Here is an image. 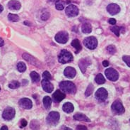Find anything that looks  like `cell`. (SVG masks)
<instances>
[{
    "instance_id": "6da1fadb",
    "label": "cell",
    "mask_w": 130,
    "mask_h": 130,
    "mask_svg": "<svg viewBox=\"0 0 130 130\" xmlns=\"http://www.w3.org/2000/svg\"><path fill=\"white\" fill-rule=\"evenodd\" d=\"M59 88L63 92L69 94H74L76 91V85L71 81L61 82L59 83Z\"/></svg>"
},
{
    "instance_id": "7a4b0ae2",
    "label": "cell",
    "mask_w": 130,
    "mask_h": 130,
    "mask_svg": "<svg viewBox=\"0 0 130 130\" xmlns=\"http://www.w3.org/2000/svg\"><path fill=\"white\" fill-rule=\"evenodd\" d=\"M73 55L71 53L67 50H62L59 54L58 60L60 63H67L73 61Z\"/></svg>"
},
{
    "instance_id": "3957f363",
    "label": "cell",
    "mask_w": 130,
    "mask_h": 130,
    "mask_svg": "<svg viewBox=\"0 0 130 130\" xmlns=\"http://www.w3.org/2000/svg\"><path fill=\"white\" fill-rule=\"evenodd\" d=\"M111 109L112 111L115 114H122L124 112V107L122 105V103L121 102L120 100H117L114 102L112 106H111Z\"/></svg>"
},
{
    "instance_id": "277c9868",
    "label": "cell",
    "mask_w": 130,
    "mask_h": 130,
    "mask_svg": "<svg viewBox=\"0 0 130 130\" xmlns=\"http://www.w3.org/2000/svg\"><path fill=\"white\" fill-rule=\"evenodd\" d=\"M59 118H60V116H59V114L57 112H51L49 113L48 116L47 117L46 121H47V123L48 124L56 125L58 123Z\"/></svg>"
},
{
    "instance_id": "5b68a950",
    "label": "cell",
    "mask_w": 130,
    "mask_h": 130,
    "mask_svg": "<svg viewBox=\"0 0 130 130\" xmlns=\"http://www.w3.org/2000/svg\"><path fill=\"white\" fill-rule=\"evenodd\" d=\"M84 46L88 49L93 50L98 46V41L93 36H89L84 39Z\"/></svg>"
},
{
    "instance_id": "8992f818",
    "label": "cell",
    "mask_w": 130,
    "mask_h": 130,
    "mask_svg": "<svg viewBox=\"0 0 130 130\" xmlns=\"http://www.w3.org/2000/svg\"><path fill=\"white\" fill-rule=\"evenodd\" d=\"M105 76L107 77V79L111 80V81H116L119 78L118 72L114 68H107V70H105Z\"/></svg>"
},
{
    "instance_id": "52a82bcc",
    "label": "cell",
    "mask_w": 130,
    "mask_h": 130,
    "mask_svg": "<svg viewBox=\"0 0 130 130\" xmlns=\"http://www.w3.org/2000/svg\"><path fill=\"white\" fill-rule=\"evenodd\" d=\"M55 41L57 43H62L64 44L66 43L69 40V34L67 31H60L58 32L55 35Z\"/></svg>"
},
{
    "instance_id": "ba28073f",
    "label": "cell",
    "mask_w": 130,
    "mask_h": 130,
    "mask_svg": "<svg viewBox=\"0 0 130 130\" xmlns=\"http://www.w3.org/2000/svg\"><path fill=\"white\" fill-rule=\"evenodd\" d=\"M15 114H16V112L15 110L12 108V107H7L3 112V114H2V117L5 120H11L13 117H15Z\"/></svg>"
},
{
    "instance_id": "9c48e42d",
    "label": "cell",
    "mask_w": 130,
    "mask_h": 130,
    "mask_svg": "<svg viewBox=\"0 0 130 130\" xmlns=\"http://www.w3.org/2000/svg\"><path fill=\"white\" fill-rule=\"evenodd\" d=\"M107 91L103 88H99L95 92V98L99 102H104L107 98Z\"/></svg>"
},
{
    "instance_id": "30bf717a",
    "label": "cell",
    "mask_w": 130,
    "mask_h": 130,
    "mask_svg": "<svg viewBox=\"0 0 130 130\" xmlns=\"http://www.w3.org/2000/svg\"><path fill=\"white\" fill-rule=\"evenodd\" d=\"M65 13L69 17H74L78 14V9L74 4H70L66 8Z\"/></svg>"
},
{
    "instance_id": "8fae6325",
    "label": "cell",
    "mask_w": 130,
    "mask_h": 130,
    "mask_svg": "<svg viewBox=\"0 0 130 130\" xmlns=\"http://www.w3.org/2000/svg\"><path fill=\"white\" fill-rule=\"evenodd\" d=\"M91 64V61L88 58H82L81 59L79 62H78V65H79V68L81 69V72L83 73H84L86 68L88 65H90Z\"/></svg>"
},
{
    "instance_id": "7c38bea8",
    "label": "cell",
    "mask_w": 130,
    "mask_h": 130,
    "mask_svg": "<svg viewBox=\"0 0 130 130\" xmlns=\"http://www.w3.org/2000/svg\"><path fill=\"white\" fill-rule=\"evenodd\" d=\"M19 104L21 107H23L26 110L31 109L32 107V101L30 100L29 98H22L19 102Z\"/></svg>"
},
{
    "instance_id": "4fadbf2b",
    "label": "cell",
    "mask_w": 130,
    "mask_h": 130,
    "mask_svg": "<svg viewBox=\"0 0 130 130\" xmlns=\"http://www.w3.org/2000/svg\"><path fill=\"white\" fill-rule=\"evenodd\" d=\"M107 11L111 15H115L120 11V7L117 4H110L107 7Z\"/></svg>"
},
{
    "instance_id": "5bb4252c",
    "label": "cell",
    "mask_w": 130,
    "mask_h": 130,
    "mask_svg": "<svg viewBox=\"0 0 130 130\" xmlns=\"http://www.w3.org/2000/svg\"><path fill=\"white\" fill-rule=\"evenodd\" d=\"M42 87L43 88V90L47 92V93H51L52 91H53V89H54V87H53V85L50 82L47 80H42Z\"/></svg>"
},
{
    "instance_id": "9a60e30c",
    "label": "cell",
    "mask_w": 130,
    "mask_h": 130,
    "mask_svg": "<svg viewBox=\"0 0 130 130\" xmlns=\"http://www.w3.org/2000/svg\"><path fill=\"white\" fill-rule=\"evenodd\" d=\"M66 98V94L64 93H63L60 90H56L55 92V93L52 94V98H53V100L55 102H62L64 98Z\"/></svg>"
},
{
    "instance_id": "2e32d148",
    "label": "cell",
    "mask_w": 130,
    "mask_h": 130,
    "mask_svg": "<svg viewBox=\"0 0 130 130\" xmlns=\"http://www.w3.org/2000/svg\"><path fill=\"white\" fill-rule=\"evenodd\" d=\"M23 59H25L26 61H28V63H30V64H32V65H36V66H38V63H39V61L37 60L36 58H35L34 57H32V55H30L28 53H23V55H22Z\"/></svg>"
},
{
    "instance_id": "e0dca14e",
    "label": "cell",
    "mask_w": 130,
    "mask_h": 130,
    "mask_svg": "<svg viewBox=\"0 0 130 130\" xmlns=\"http://www.w3.org/2000/svg\"><path fill=\"white\" fill-rule=\"evenodd\" d=\"M64 75L67 78H74L76 76V71L72 67H67V68H65L64 71Z\"/></svg>"
},
{
    "instance_id": "ac0fdd59",
    "label": "cell",
    "mask_w": 130,
    "mask_h": 130,
    "mask_svg": "<svg viewBox=\"0 0 130 130\" xmlns=\"http://www.w3.org/2000/svg\"><path fill=\"white\" fill-rule=\"evenodd\" d=\"M8 7L11 10H19L21 7V4L17 0H11L8 3Z\"/></svg>"
},
{
    "instance_id": "d6986e66",
    "label": "cell",
    "mask_w": 130,
    "mask_h": 130,
    "mask_svg": "<svg viewBox=\"0 0 130 130\" xmlns=\"http://www.w3.org/2000/svg\"><path fill=\"white\" fill-rule=\"evenodd\" d=\"M74 119L75 120L78 121H84L87 122H90L91 120L88 119V117H86V115L82 114V113H76L74 115Z\"/></svg>"
},
{
    "instance_id": "ffe728a7",
    "label": "cell",
    "mask_w": 130,
    "mask_h": 130,
    "mask_svg": "<svg viewBox=\"0 0 130 130\" xmlns=\"http://www.w3.org/2000/svg\"><path fill=\"white\" fill-rule=\"evenodd\" d=\"M62 109H63V110L66 113H72V112L74 111V105L71 102H66L63 105Z\"/></svg>"
},
{
    "instance_id": "44dd1931",
    "label": "cell",
    "mask_w": 130,
    "mask_h": 130,
    "mask_svg": "<svg viewBox=\"0 0 130 130\" xmlns=\"http://www.w3.org/2000/svg\"><path fill=\"white\" fill-rule=\"evenodd\" d=\"M42 102H43V105L45 107V109L49 110L50 107H51V104H52V100L51 98L48 97V96H45L42 100Z\"/></svg>"
},
{
    "instance_id": "7402d4cb",
    "label": "cell",
    "mask_w": 130,
    "mask_h": 130,
    "mask_svg": "<svg viewBox=\"0 0 130 130\" xmlns=\"http://www.w3.org/2000/svg\"><path fill=\"white\" fill-rule=\"evenodd\" d=\"M71 45H72L74 49H76V53H78L81 50V43H80L79 40H78V39H74V40H73L72 43H71Z\"/></svg>"
},
{
    "instance_id": "603a6c76",
    "label": "cell",
    "mask_w": 130,
    "mask_h": 130,
    "mask_svg": "<svg viewBox=\"0 0 130 130\" xmlns=\"http://www.w3.org/2000/svg\"><path fill=\"white\" fill-rule=\"evenodd\" d=\"M82 31L84 33H90L92 31V26L91 23H84L82 25Z\"/></svg>"
},
{
    "instance_id": "cb8c5ba5",
    "label": "cell",
    "mask_w": 130,
    "mask_h": 130,
    "mask_svg": "<svg viewBox=\"0 0 130 130\" xmlns=\"http://www.w3.org/2000/svg\"><path fill=\"white\" fill-rule=\"evenodd\" d=\"M95 82H97L98 84L101 85L105 82V79L101 73H99L96 75V77L95 78Z\"/></svg>"
},
{
    "instance_id": "d4e9b609",
    "label": "cell",
    "mask_w": 130,
    "mask_h": 130,
    "mask_svg": "<svg viewBox=\"0 0 130 130\" xmlns=\"http://www.w3.org/2000/svg\"><path fill=\"white\" fill-rule=\"evenodd\" d=\"M30 78H31V80L33 82H38L40 81V75L38 73H37L36 71H32L30 73Z\"/></svg>"
},
{
    "instance_id": "484cf974",
    "label": "cell",
    "mask_w": 130,
    "mask_h": 130,
    "mask_svg": "<svg viewBox=\"0 0 130 130\" xmlns=\"http://www.w3.org/2000/svg\"><path fill=\"white\" fill-rule=\"evenodd\" d=\"M30 128L32 130H39L40 123L38 121L32 120L30 122Z\"/></svg>"
},
{
    "instance_id": "4316f807",
    "label": "cell",
    "mask_w": 130,
    "mask_h": 130,
    "mask_svg": "<svg viewBox=\"0 0 130 130\" xmlns=\"http://www.w3.org/2000/svg\"><path fill=\"white\" fill-rule=\"evenodd\" d=\"M122 29H123L122 27H119V26H114L111 28V31L117 36H120V33Z\"/></svg>"
},
{
    "instance_id": "83f0119b",
    "label": "cell",
    "mask_w": 130,
    "mask_h": 130,
    "mask_svg": "<svg viewBox=\"0 0 130 130\" xmlns=\"http://www.w3.org/2000/svg\"><path fill=\"white\" fill-rule=\"evenodd\" d=\"M17 69H18V70L19 72H21V73H23V72L26 71V64H25L23 62H19V63L17 64Z\"/></svg>"
},
{
    "instance_id": "f1b7e54d",
    "label": "cell",
    "mask_w": 130,
    "mask_h": 130,
    "mask_svg": "<svg viewBox=\"0 0 130 130\" xmlns=\"http://www.w3.org/2000/svg\"><path fill=\"white\" fill-rule=\"evenodd\" d=\"M8 19L11 21H13V22H16V21H19V16L16 14H9L8 15Z\"/></svg>"
},
{
    "instance_id": "f546056e",
    "label": "cell",
    "mask_w": 130,
    "mask_h": 130,
    "mask_svg": "<svg viewBox=\"0 0 130 130\" xmlns=\"http://www.w3.org/2000/svg\"><path fill=\"white\" fill-rule=\"evenodd\" d=\"M93 85L92 84H89L88 85V88L86 89V92H85V95L86 96V97H88V96H90L91 95V94H93Z\"/></svg>"
},
{
    "instance_id": "4dcf8cb0",
    "label": "cell",
    "mask_w": 130,
    "mask_h": 130,
    "mask_svg": "<svg viewBox=\"0 0 130 130\" xmlns=\"http://www.w3.org/2000/svg\"><path fill=\"white\" fill-rule=\"evenodd\" d=\"M9 87L11 89H16L20 87V82L17 80H13L11 81L9 85Z\"/></svg>"
},
{
    "instance_id": "1f68e13d",
    "label": "cell",
    "mask_w": 130,
    "mask_h": 130,
    "mask_svg": "<svg viewBox=\"0 0 130 130\" xmlns=\"http://www.w3.org/2000/svg\"><path fill=\"white\" fill-rule=\"evenodd\" d=\"M56 9L57 10H62L64 9V2L62 1V0H59V2H57L55 4Z\"/></svg>"
},
{
    "instance_id": "d6a6232c",
    "label": "cell",
    "mask_w": 130,
    "mask_h": 130,
    "mask_svg": "<svg viewBox=\"0 0 130 130\" xmlns=\"http://www.w3.org/2000/svg\"><path fill=\"white\" fill-rule=\"evenodd\" d=\"M107 52L110 54H114L116 53V48L115 46H113V45H110L107 47Z\"/></svg>"
},
{
    "instance_id": "836d02e7",
    "label": "cell",
    "mask_w": 130,
    "mask_h": 130,
    "mask_svg": "<svg viewBox=\"0 0 130 130\" xmlns=\"http://www.w3.org/2000/svg\"><path fill=\"white\" fill-rule=\"evenodd\" d=\"M42 77L44 79H45V80H52V75H50V73H49L48 71H45L43 73H42Z\"/></svg>"
},
{
    "instance_id": "e575fe53",
    "label": "cell",
    "mask_w": 130,
    "mask_h": 130,
    "mask_svg": "<svg viewBox=\"0 0 130 130\" xmlns=\"http://www.w3.org/2000/svg\"><path fill=\"white\" fill-rule=\"evenodd\" d=\"M50 14L49 12H44L41 15V19L42 21H47L50 18Z\"/></svg>"
},
{
    "instance_id": "d590c367",
    "label": "cell",
    "mask_w": 130,
    "mask_h": 130,
    "mask_svg": "<svg viewBox=\"0 0 130 130\" xmlns=\"http://www.w3.org/2000/svg\"><path fill=\"white\" fill-rule=\"evenodd\" d=\"M122 60L125 62V63L127 64L129 67H130V56L129 55H124L122 57Z\"/></svg>"
},
{
    "instance_id": "8d00e7d4",
    "label": "cell",
    "mask_w": 130,
    "mask_h": 130,
    "mask_svg": "<svg viewBox=\"0 0 130 130\" xmlns=\"http://www.w3.org/2000/svg\"><path fill=\"white\" fill-rule=\"evenodd\" d=\"M76 130H88V128L84 125H78L76 127Z\"/></svg>"
},
{
    "instance_id": "74e56055",
    "label": "cell",
    "mask_w": 130,
    "mask_h": 130,
    "mask_svg": "<svg viewBox=\"0 0 130 130\" xmlns=\"http://www.w3.org/2000/svg\"><path fill=\"white\" fill-rule=\"evenodd\" d=\"M27 124H28V122H27V121L26 120L23 119V120H21V127H26L27 126Z\"/></svg>"
},
{
    "instance_id": "f35d334b",
    "label": "cell",
    "mask_w": 130,
    "mask_h": 130,
    "mask_svg": "<svg viewBox=\"0 0 130 130\" xmlns=\"http://www.w3.org/2000/svg\"><path fill=\"white\" fill-rule=\"evenodd\" d=\"M108 22H109V23H110L111 25H115L116 23V20L115 19H110L108 20Z\"/></svg>"
},
{
    "instance_id": "ab89813d",
    "label": "cell",
    "mask_w": 130,
    "mask_h": 130,
    "mask_svg": "<svg viewBox=\"0 0 130 130\" xmlns=\"http://www.w3.org/2000/svg\"><path fill=\"white\" fill-rule=\"evenodd\" d=\"M103 65L104 67H107L109 65V62L107 61H104L103 62Z\"/></svg>"
},
{
    "instance_id": "60d3db41",
    "label": "cell",
    "mask_w": 130,
    "mask_h": 130,
    "mask_svg": "<svg viewBox=\"0 0 130 130\" xmlns=\"http://www.w3.org/2000/svg\"><path fill=\"white\" fill-rule=\"evenodd\" d=\"M4 45V40L2 38H0V47L3 46Z\"/></svg>"
},
{
    "instance_id": "b9f144b4",
    "label": "cell",
    "mask_w": 130,
    "mask_h": 130,
    "mask_svg": "<svg viewBox=\"0 0 130 130\" xmlns=\"http://www.w3.org/2000/svg\"><path fill=\"white\" fill-rule=\"evenodd\" d=\"M60 130H72V129H70L69 127H62L61 128V129Z\"/></svg>"
},
{
    "instance_id": "7bdbcfd3",
    "label": "cell",
    "mask_w": 130,
    "mask_h": 130,
    "mask_svg": "<svg viewBox=\"0 0 130 130\" xmlns=\"http://www.w3.org/2000/svg\"><path fill=\"white\" fill-rule=\"evenodd\" d=\"M0 130H8V127L7 126H3V127L1 128Z\"/></svg>"
},
{
    "instance_id": "ee69618b",
    "label": "cell",
    "mask_w": 130,
    "mask_h": 130,
    "mask_svg": "<svg viewBox=\"0 0 130 130\" xmlns=\"http://www.w3.org/2000/svg\"><path fill=\"white\" fill-rule=\"evenodd\" d=\"M50 2H51L52 3H57V2H59V0H49Z\"/></svg>"
},
{
    "instance_id": "f6af8a7d",
    "label": "cell",
    "mask_w": 130,
    "mask_h": 130,
    "mask_svg": "<svg viewBox=\"0 0 130 130\" xmlns=\"http://www.w3.org/2000/svg\"><path fill=\"white\" fill-rule=\"evenodd\" d=\"M4 10V7H3V6H2V5H1V4H0V13H1V12H2V11H3Z\"/></svg>"
},
{
    "instance_id": "bcb514c9",
    "label": "cell",
    "mask_w": 130,
    "mask_h": 130,
    "mask_svg": "<svg viewBox=\"0 0 130 130\" xmlns=\"http://www.w3.org/2000/svg\"><path fill=\"white\" fill-rule=\"evenodd\" d=\"M24 24H26V25H28V26H30V25H31V24H30V23L28 22V21H25V22H24Z\"/></svg>"
},
{
    "instance_id": "7dc6e473",
    "label": "cell",
    "mask_w": 130,
    "mask_h": 130,
    "mask_svg": "<svg viewBox=\"0 0 130 130\" xmlns=\"http://www.w3.org/2000/svg\"><path fill=\"white\" fill-rule=\"evenodd\" d=\"M23 82H24V83H23V85H25L28 84V80H23Z\"/></svg>"
},
{
    "instance_id": "c3c4849f",
    "label": "cell",
    "mask_w": 130,
    "mask_h": 130,
    "mask_svg": "<svg viewBox=\"0 0 130 130\" xmlns=\"http://www.w3.org/2000/svg\"><path fill=\"white\" fill-rule=\"evenodd\" d=\"M0 90H1V87H0Z\"/></svg>"
},
{
    "instance_id": "681fc988",
    "label": "cell",
    "mask_w": 130,
    "mask_h": 130,
    "mask_svg": "<svg viewBox=\"0 0 130 130\" xmlns=\"http://www.w3.org/2000/svg\"><path fill=\"white\" fill-rule=\"evenodd\" d=\"M129 121H130V120H129Z\"/></svg>"
}]
</instances>
